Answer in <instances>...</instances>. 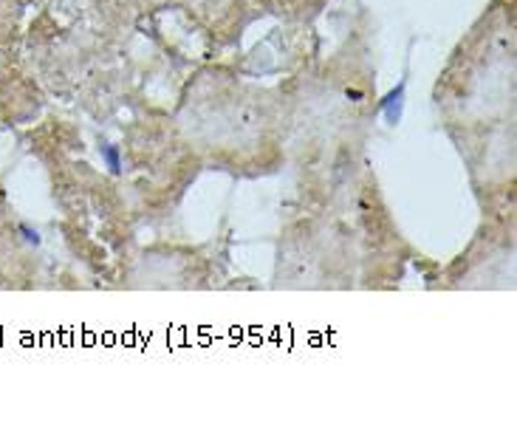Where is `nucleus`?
<instances>
[{
  "label": "nucleus",
  "instance_id": "3",
  "mask_svg": "<svg viewBox=\"0 0 517 421\" xmlns=\"http://www.w3.org/2000/svg\"><path fill=\"white\" fill-rule=\"evenodd\" d=\"M17 232L23 235V240H26L29 246H40V240H43V238H40V232H37L34 226H29V224H20Z\"/></svg>",
  "mask_w": 517,
  "mask_h": 421
},
{
  "label": "nucleus",
  "instance_id": "1",
  "mask_svg": "<svg viewBox=\"0 0 517 421\" xmlns=\"http://www.w3.org/2000/svg\"><path fill=\"white\" fill-rule=\"evenodd\" d=\"M404 96H407V77H402V80H399V85L390 88V91L384 93V99L379 102V110L384 113L387 125H399V122H402V113H404Z\"/></svg>",
  "mask_w": 517,
  "mask_h": 421
},
{
  "label": "nucleus",
  "instance_id": "4",
  "mask_svg": "<svg viewBox=\"0 0 517 421\" xmlns=\"http://www.w3.org/2000/svg\"><path fill=\"white\" fill-rule=\"evenodd\" d=\"M345 99L348 102H362V99H365V91H362V88H345Z\"/></svg>",
  "mask_w": 517,
  "mask_h": 421
},
{
  "label": "nucleus",
  "instance_id": "2",
  "mask_svg": "<svg viewBox=\"0 0 517 421\" xmlns=\"http://www.w3.org/2000/svg\"><path fill=\"white\" fill-rule=\"evenodd\" d=\"M99 156H102L105 167H108L113 176H119V172H122V150H119L116 144H110V141L99 144Z\"/></svg>",
  "mask_w": 517,
  "mask_h": 421
}]
</instances>
